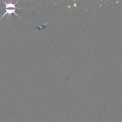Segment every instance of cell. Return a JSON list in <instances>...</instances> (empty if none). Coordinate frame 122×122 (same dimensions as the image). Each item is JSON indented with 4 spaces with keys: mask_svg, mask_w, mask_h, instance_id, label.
<instances>
[{
    "mask_svg": "<svg viewBox=\"0 0 122 122\" xmlns=\"http://www.w3.org/2000/svg\"><path fill=\"white\" fill-rule=\"evenodd\" d=\"M18 2H19V1H16V2H15L14 3H13V2H6L5 1H2V2L4 3L5 5V12L4 14L0 17V20H1V19H2L5 16V15H8V16L9 15L10 19H11V14H14L16 16H17L18 17L20 18V19L22 20L21 18L15 13V10L18 9L27 8V7H17L16 4Z\"/></svg>",
    "mask_w": 122,
    "mask_h": 122,
    "instance_id": "6da1fadb",
    "label": "cell"
}]
</instances>
